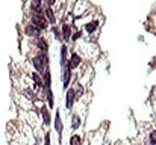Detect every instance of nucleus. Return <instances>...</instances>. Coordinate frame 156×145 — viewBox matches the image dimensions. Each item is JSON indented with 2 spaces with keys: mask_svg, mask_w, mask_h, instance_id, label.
<instances>
[{
  "mask_svg": "<svg viewBox=\"0 0 156 145\" xmlns=\"http://www.w3.org/2000/svg\"><path fill=\"white\" fill-rule=\"evenodd\" d=\"M32 65H34V68H35L40 74H43V73L49 68V57H47V53L40 51L37 56H34V57H32Z\"/></svg>",
  "mask_w": 156,
  "mask_h": 145,
  "instance_id": "f257e3e1",
  "label": "nucleus"
},
{
  "mask_svg": "<svg viewBox=\"0 0 156 145\" xmlns=\"http://www.w3.org/2000/svg\"><path fill=\"white\" fill-rule=\"evenodd\" d=\"M30 20H32V24L37 29H40V30H46L49 27V21L46 20L44 12H41V14H32L30 15Z\"/></svg>",
  "mask_w": 156,
  "mask_h": 145,
  "instance_id": "f03ea898",
  "label": "nucleus"
},
{
  "mask_svg": "<svg viewBox=\"0 0 156 145\" xmlns=\"http://www.w3.org/2000/svg\"><path fill=\"white\" fill-rule=\"evenodd\" d=\"M79 65H80V56H79L77 53H71L70 60H67V67H68L70 70H76Z\"/></svg>",
  "mask_w": 156,
  "mask_h": 145,
  "instance_id": "7ed1b4c3",
  "label": "nucleus"
},
{
  "mask_svg": "<svg viewBox=\"0 0 156 145\" xmlns=\"http://www.w3.org/2000/svg\"><path fill=\"white\" fill-rule=\"evenodd\" d=\"M74 100H76V95H74V89H68L67 91V94H65V107H67V110H71L73 109V103H74Z\"/></svg>",
  "mask_w": 156,
  "mask_h": 145,
  "instance_id": "20e7f679",
  "label": "nucleus"
},
{
  "mask_svg": "<svg viewBox=\"0 0 156 145\" xmlns=\"http://www.w3.org/2000/svg\"><path fill=\"white\" fill-rule=\"evenodd\" d=\"M26 35L27 36H34V38H41V30L40 29H37L34 24H27L26 26Z\"/></svg>",
  "mask_w": 156,
  "mask_h": 145,
  "instance_id": "39448f33",
  "label": "nucleus"
},
{
  "mask_svg": "<svg viewBox=\"0 0 156 145\" xmlns=\"http://www.w3.org/2000/svg\"><path fill=\"white\" fill-rule=\"evenodd\" d=\"M30 11L32 14H41L43 9V0H30Z\"/></svg>",
  "mask_w": 156,
  "mask_h": 145,
  "instance_id": "423d86ee",
  "label": "nucleus"
},
{
  "mask_svg": "<svg viewBox=\"0 0 156 145\" xmlns=\"http://www.w3.org/2000/svg\"><path fill=\"white\" fill-rule=\"evenodd\" d=\"M70 80H71V70L65 65V67H64V71H62V82H64V88H65V89L68 88Z\"/></svg>",
  "mask_w": 156,
  "mask_h": 145,
  "instance_id": "0eeeda50",
  "label": "nucleus"
},
{
  "mask_svg": "<svg viewBox=\"0 0 156 145\" xmlns=\"http://www.w3.org/2000/svg\"><path fill=\"white\" fill-rule=\"evenodd\" d=\"M44 17H46V20L50 23V24H53V26H56V17H55V14H53V9L52 8H44Z\"/></svg>",
  "mask_w": 156,
  "mask_h": 145,
  "instance_id": "6e6552de",
  "label": "nucleus"
},
{
  "mask_svg": "<svg viewBox=\"0 0 156 145\" xmlns=\"http://www.w3.org/2000/svg\"><path fill=\"white\" fill-rule=\"evenodd\" d=\"M62 40L65 43H68L71 40V27H70L68 23H64L62 24Z\"/></svg>",
  "mask_w": 156,
  "mask_h": 145,
  "instance_id": "1a4fd4ad",
  "label": "nucleus"
},
{
  "mask_svg": "<svg viewBox=\"0 0 156 145\" xmlns=\"http://www.w3.org/2000/svg\"><path fill=\"white\" fill-rule=\"evenodd\" d=\"M30 77H32V80H34L37 89H44V82H43V79H41V76H40L38 73H32Z\"/></svg>",
  "mask_w": 156,
  "mask_h": 145,
  "instance_id": "9d476101",
  "label": "nucleus"
},
{
  "mask_svg": "<svg viewBox=\"0 0 156 145\" xmlns=\"http://www.w3.org/2000/svg\"><path fill=\"white\" fill-rule=\"evenodd\" d=\"M40 112H41L44 126H49V124H50V112H49V107H47V106H41V107H40Z\"/></svg>",
  "mask_w": 156,
  "mask_h": 145,
  "instance_id": "9b49d317",
  "label": "nucleus"
},
{
  "mask_svg": "<svg viewBox=\"0 0 156 145\" xmlns=\"http://www.w3.org/2000/svg\"><path fill=\"white\" fill-rule=\"evenodd\" d=\"M37 47H38L40 51L47 53V50H49V44H47V41H46L44 38H38V41H37Z\"/></svg>",
  "mask_w": 156,
  "mask_h": 145,
  "instance_id": "f8f14e48",
  "label": "nucleus"
},
{
  "mask_svg": "<svg viewBox=\"0 0 156 145\" xmlns=\"http://www.w3.org/2000/svg\"><path fill=\"white\" fill-rule=\"evenodd\" d=\"M55 129H56L58 135H62V121H61V116H59L58 110H56V118H55Z\"/></svg>",
  "mask_w": 156,
  "mask_h": 145,
  "instance_id": "ddd939ff",
  "label": "nucleus"
},
{
  "mask_svg": "<svg viewBox=\"0 0 156 145\" xmlns=\"http://www.w3.org/2000/svg\"><path fill=\"white\" fill-rule=\"evenodd\" d=\"M67 46L64 44L62 47H61V64H62V67H65L67 65Z\"/></svg>",
  "mask_w": 156,
  "mask_h": 145,
  "instance_id": "4468645a",
  "label": "nucleus"
},
{
  "mask_svg": "<svg viewBox=\"0 0 156 145\" xmlns=\"http://www.w3.org/2000/svg\"><path fill=\"white\" fill-rule=\"evenodd\" d=\"M71 129L73 130H76V129H79L80 127V116L79 115H73V118H71Z\"/></svg>",
  "mask_w": 156,
  "mask_h": 145,
  "instance_id": "2eb2a0df",
  "label": "nucleus"
},
{
  "mask_svg": "<svg viewBox=\"0 0 156 145\" xmlns=\"http://www.w3.org/2000/svg\"><path fill=\"white\" fill-rule=\"evenodd\" d=\"M97 27H99V23H97V21H90V23L87 24V27H85V29H87V32H88V33H93Z\"/></svg>",
  "mask_w": 156,
  "mask_h": 145,
  "instance_id": "dca6fc26",
  "label": "nucleus"
},
{
  "mask_svg": "<svg viewBox=\"0 0 156 145\" xmlns=\"http://www.w3.org/2000/svg\"><path fill=\"white\" fill-rule=\"evenodd\" d=\"M70 145H82L80 135H73V136L70 138Z\"/></svg>",
  "mask_w": 156,
  "mask_h": 145,
  "instance_id": "f3484780",
  "label": "nucleus"
},
{
  "mask_svg": "<svg viewBox=\"0 0 156 145\" xmlns=\"http://www.w3.org/2000/svg\"><path fill=\"white\" fill-rule=\"evenodd\" d=\"M46 95H47V100H49V104L50 107H53V94H52V89H46Z\"/></svg>",
  "mask_w": 156,
  "mask_h": 145,
  "instance_id": "a211bd4d",
  "label": "nucleus"
},
{
  "mask_svg": "<svg viewBox=\"0 0 156 145\" xmlns=\"http://www.w3.org/2000/svg\"><path fill=\"white\" fill-rule=\"evenodd\" d=\"M53 33H55V36H56V40H59V41L62 40V33L59 32V29H58L56 26H53Z\"/></svg>",
  "mask_w": 156,
  "mask_h": 145,
  "instance_id": "6ab92c4d",
  "label": "nucleus"
},
{
  "mask_svg": "<svg viewBox=\"0 0 156 145\" xmlns=\"http://www.w3.org/2000/svg\"><path fill=\"white\" fill-rule=\"evenodd\" d=\"M150 142L155 145L156 144V130H153V132H150Z\"/></svg>",
  "mask_w": 156,
  "mask_h": 145,
  "instance_id": "aec40b11",
  "label": "nucleus"
},
{
  "mask_svg": "<svg viewBox=\"0 0 156 145\" xmlns=\"http://www.w3.org/2000/svg\"><path fill=\"white\" fill-rule=\"evenodd\" d=\"M43 2H44V5H46L47 8H52L53 5L56 3V0H43Z\"/></svg>",
  "mask_w": 156,
  "mask_h": 145,
  "instance_id": "412c9836",
  "label": "nucleus"
},
{
  "mask_svg": "<svg viewBox=\"0 0 156 145\" xmlns=\"http://www.w3.org/2000/svg\"><path fill=\"white\" fill-rule=\"evenodd\" d=\"M82 36V32H76L74 35H71V40H74V41H77L79 38Z\"/></svg>",
  "mask_w": 156,
  "mask_h": 145,
  "instance_id": "4be33fe9",
  "label": "nucleus"
},
{
  "mask_svg": "<svg viewBox=\"0 0 156 145\" xmlns=\"http://www.w3.org/2000/svg\"><path fill=\"white\" fill-rule=\"evenodd\" d=\"M44 145H50V133L49 132L46 133V142H44Z\"/></svg>",
  "mask_w": 156,
  "mask_h": 145,
  "instance_id": "5701e85b",
  "label": "nucleus"
}]
</instances>
